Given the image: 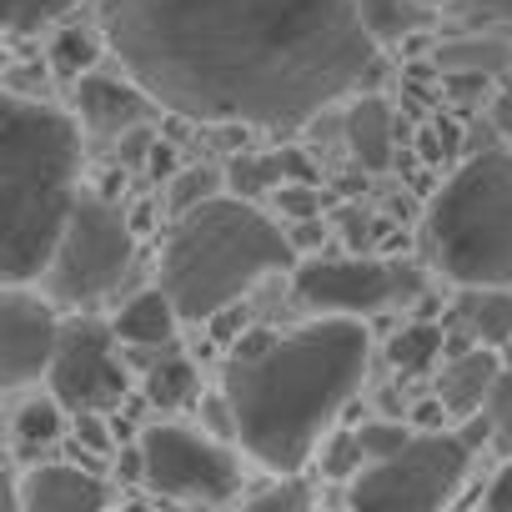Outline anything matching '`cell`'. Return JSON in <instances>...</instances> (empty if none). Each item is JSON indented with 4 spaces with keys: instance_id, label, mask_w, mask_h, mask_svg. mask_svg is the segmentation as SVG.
<instances>
[{
    "instance_id": "6da1fadb",
    "label": "cell",
    "mask_w": 512,
    "mask_h": 512,
    "mask_svg": "<svg viewBox=\"0 0 512 512\" xmlns=\"http://www.w3.org/2000/svg\"><path fill=\"white\" fill-rule=\"evenodd\" d=\"M116 61L201 126H302L382 81L362 0H101Z\"/></svg>"
},
{
    "instance_id": "7a4b0ae2",
    "label": "cell",
    "mask_w": 512,
    "mask_h": 512,
    "mask_svg": "<svg viewBox=\"0 0 512 512\" xmlns=\"http://www.w3.org/2000/svg\"><path fill=\"white\" fill-rule=\"evenodd\" d=\"M367 352V327L342 312L297 332H246L221 377L241 447L277 477H297L362 387Z\"/></svg>"
},
{
    "instance_id": "3957f363",
    "label": "cell",
    "mask_w": 512,
    "mask_h": 512,
    "mask_svg": "<svg viewBox=\"0 0 512 512\" xmlns=\"http://www.w3.org/2000/svg\"><path fill=\"white\" fill-rule=\"evenodd\" d=\"M76 166H81L76 121L21 91H6V121H0V186H6L0 272H6V282L46 277L81 191Z\"/></svg>"
},
{
    "instance_id": "277c9868",
    "label": "cell",
    "mask_w": 512,
    "mask_h": 512,
    "mask_svg": "<svg viewBox=\"0 0 512 512\" xmlns=\"http://www.w3.org/2000/svg\"><path fill=\"white\" fill-rule=\"evenodd\" d=\"M292 231H282L246 196H211L176 216L161 251V287L186 322H211L267 272L297 267Z\"/></svg>"
},
{
    "instance_id": "5b68a950",
    "label": "cell",
    "mask_w": 512,
    "mask_h": 512,
    "mask_svg": "<svg viewBox=\"0 0 512 512\" xmlns=\"http://www.w3.org/2000/svg\"><path fill=\"white\" fill-rule=\"evenodd\" d=\"M427 256L457 287H512V151H477L432 196Z\"/></svg>"
},
{
    "instance_id": "8992f818",
    "label": "cell",
    "mask_w": 512,
    "mask_h": 512,
    "mask_svg": "<svg viewBox=\"0 0 512 512\" xmlns=\"http://www.w3.org/2000/svg\"><path fill=\"white\" fill-rule=\"evenodd\" d=\"M131 262H136V241H131L126 216L101 191L81 186L71 221L56 241V256L46 267V292L66 307L101 302L106 292H116L131 277Z\"/></svg>"
},
{
    "instance_id": "52a82bcc",
    "label": "cell",
    "mask_w": 512,
    "mask_h": 512,
    "mask_svg": "<svg viewBox=\"0 0 512 512\" xmlns=\"http://www.w3.org/2000/svg\"><path fill=\"white\" fill-rule=\"evenodd\" d=\"M472 442L452 432H412L407 447H397L382 462H367L352 477L357 507H442L467 477Z\"/></svg>"
},
{
    "instance_id": "ba28073f",
    "label": "cell",
    "mask_w": 512,
    "mask_h": 512,
    "mask_svg": "<svg viewBox=\"0 0 512 512\" xmlns=\"http://www.w3.org/2000/svg\"><path fill=\"white\" fill-rule=\"evenodd\" d=\"M292 287L317 312L362 317V312H382L392 302H412L422 292V277L407 262H382V256H322L317 251L307 262H297Z\"/></svg>"
},
{
    "instance_id": "9c48e42d",
    "label": "cell",
    "mask_w": 512,
    "mask_h": 512,
    "mask_svg": "<svg viewBox=\"0 0 512 512\" xmlns=\"http://www.w3.org/2000/svg\"><path fill=\"white\" fill-rule=\"evenodd\" d=\"M141 457H146V482L161 497L226 502L241 487V462L221 442H211V437H201V432H191L181 422L146 427L141 432Z\"/></svg>"
},
{
    "instance_id": "30bf717a",
    "label": "cell",
    "mask_w": 512,
    "mask_h": 512,
    "mask_svg": "<svg viewBox=\"0 0 512 512\" xmlns=\"http://www.w3.org/2000/svg\"><path fill=\"white\" fill-rule=\"evenodd\" d=\"M116 327L76 317L61 332L56 362H51V392L71 412H111L126 397V367L116 362Z\"/></svg>"
},
{
    "instance_id": "8fae6325",
    "label": "cell",
    "mask_w": 512,
    "mask_h": 512,
    "mask_svg": "<svg viewBox=\"0 0 512 512\" xmlns=\"http://www.w3.org/2000/svg\"><path fill=\"white\" fill-rule=\"evenodd\" d=\"M61 317H56V297L31 292V282H6L0 297V382L11 392L36 382L41 372H51L56 347H61Z\"/></svg>"
},
{
    "instance_id": "7c38bea8",
    "label": "cell",
    "mask_w": 512,
    "mask_h": 512,
    "mask_svg": "<svg viewBox=\"0 0 512 512\" xmlns=\"http://www.w3.org/2000/svg\"><path fill=\"white\" fill-rule=\"evenodd\" d=\"M151 91L136 81V86H126V81H111V76H81V86H76V111H81V126L91 131V136H106V141H116V136H126L131 126H146L151 121Z\"/></svg>"
},
{
    "instance_id": "4fadbf2b",
    "label": "cell",
    "mask_w": 512,
    "mask_h": 512,
    "mask_svg": "<svg viewBox=\"0 0 512 512\" xmlns=\"http://www.w3.org/2000/svg\"><path fill=\"white\" fill-rule=\"evenodd\" d=\"M16 502L26 512H91V507H106L111 502V487L96 472H86V467L51 462V467L26 472Z\"/></svg>"
},
{
    "instance_id": "5bb4252c",
    "label": "cell",
    "mask_w": 512,
    "mask_h": 512,
    "mask_svg": "<svg viewBox=\"0 0 512 512\" xmlns=\"http://www.w3.org/2000/svg\"><path fill=\"white\" fill-rule=\"evenodd\" d=\"M502 377V362H497V352L492 347H482V342H472V352H457L447 367H442V382H437V397L447 402V412L452 417H472V412H482L487 407V397H492V382Z\"/></svg>"
},
{
    "instance_id": "9a60e30c",
    "label": "cell",
    "mask_w": 512,
    "mask_h": 512,
    "mask_svg": "<svg viewBox=\"0 0 512 512\" xmlns=\"http://www.w3.org/2000/svg\"><path fill=\"white\" fill-rule=\"evenodd\" d=\"M342 136H347V146H352L362 171H387L392 166V111H387L382 96L357 91L352 106H347Z\"/></svg>"
},
{
    "instance_id": "2e32d148",
    "label": "cell",
    "mask_w": 512,
    "mask_h": 512,
    "mask_svg": "<svg viewBox=\"0 0 512 512\" xmlns=\"http://www.w3.org/2000/svg\"><path fill=\"white\" fill-rule=\"evenodd\" d=\"M176 322H186L181 307L171 302L166 287H156V292H136V297L116 312L111 327H116V337L131 342V347H171V342H176Z\"/></svg>"
},
{
    "instance_id": "e0dca14e",
    "label": "cell",
    "mask_w": 512,
    "mask_h": 512,
    "mask_svg": "<svg viewBox=\"0 0 512 512\" xmlns=\"http://www.w3.org/2000/svg\"><path fill=\"white\" fill-rule=\"evenodd\" d=\"M452 312H457V327L467 332V342L512 347V292L507 287H462Z\"/></svg>"
},
{
    "instance_id": "ac0fdd59",
    "label": "cell",
    "mask_w": 512,
    "mask_h": 512,
    "mask_svg": "<svg viewBox=\"0 0 512 512\" xmlns=\"http://www.w3.org/2000/svg\"><path fill=\"white\" fill-rule=\"evenodd\" d=\"M66 402L51 392V397H31V402H21V412H16V447L21 452H41V447H51V442H61V432H66Z\"/></svg>"
},
{
    "instance_id": "d6986e66",
    "label": "cell",
    "mask_w": 512,
    "mask_h": 512,
    "mask_svg": "<svg viewBox=\"0 0 512 512\" xmlns=\"http://www.w3.org/2000/svg\"><path fill=\"white\" fill-rule=\"evenodd\" d=\"M437 66H442V71H482V76H497V71L512 66V46L497 41V36L452 41V46H437Z\"/></svg>"
},
{
    "instance_id": "ffe728a7",
    "label": "cell",
    "mask_w": 512,
    "mask_h": 512,
    "mask_svg": "<svg viewBox=\"0 0 512 512\" xmlns=\"http://www.w3.org/2000/svg\"><path fill=\"white\" fill-rule=\"evenodd\" d=\"M146 397L161 407V412H176L196 397V367L186 357H161L151 372H146Z\"/></svg>"
},
{
    "instance_id": "44dd1931",
    "label": "cell",
    "mask_w": 512,
    "mask_h": 512,
    "mask_svg": "<svg viewBox=\"0 0 512 512\" xmlns=\"http://www.w3.org/2000/svg\"><path fill=\"white\" fill-rule=\"evenodd\" d=\"M437 357H442V327H432V322H412V327H402L397 342H392V367H397L402 377L427 372Z\"/></svg>"
},
{
    "instance_id": "7402d4cb",
    "label": "cell",
    "mask_w": 512,
    "mask_h": 512,
    "mask_svg": "<svg viewBox=\"0 0 512 512\" xmlns=\"http://www.w3.org/2000/svg\"><path fill=\"white\" fill-rule=\"evenodd\" d=\"M422 11H427L422 0H362V16H367V26H372V36H377L382 46L407 41V36L417 31Z\"/></svg>"
},
{
    "instance_id": "603a6c76",
    "label": "cell",
    "mask_w": 512,
    "mask_h": 512,
    "mask_svg": "<svg viewBox=\"0 0 512 512\" xmlns=\"http://www.w3.org/2000/svg\"><path fill=\"white\" fill-rule=\"evenodd\" d=\"M226 186L236 196H272L282 186V161L277 156H256V151H236L231 166H226Z\"/></svg>"
},
{
    "instance_id": "cb8c5ba5",
    "label": "cell",
    "mask_w": 512,
    "mask_h": 512,
    "mask_svg": "<svg viewBox=\"0 0 512 512\" xmlns=\"http://www.w3.org/2000/svg\"><path fill=\"white\" fill-rule=\"evenodd\" d=\"M221 181H226V176H221V171H211V166H191V171H176V176L166 181V206H171V211L181 216V211H191V206L211 201Z\"/></svg>"
},
{
    "instance_id": "d4e9b609",
    "label": "cell",
    "mask_w": 512,
    "mask_h": 512,
    "mask_svg": "<svg viewBox=\"0 0 512 512\" xmlns=\"http://www.w3.org/2000/svg\"><path fill=\"white\" fill-rule=\"evenodd\" d=\"M96 61H101V41L91 36V31H61L56 36V51H51V66L61 71V76H86V71H96Z\"/></svg>"
},
{
    "instance_id": "484cf974",
    "label": "cell",
    "mask_w": 512,
    "mask_h": 512,
    "mask_svg": "<svg viewBox=\"0 0 512 512\" xmlns=\"http://www.w3.org/2000/svg\"><path fill=\"white\" fill-rule=\"evenodd\" d=\"M71 6H81V0H6V31L11 36H36L41 26L61 21Z\"/></svg>"
},
{
    "instance_id": "4316f807",
    "label": "cell",
    "mask_w": 512,
    "mask_h": 512,
    "mask_svg": "<svg viewBox=\"0 0 512 512\" xmlns=\"http://www.w3.org/2000/svg\"><path fill=\"white\" fill-rule=\"evenodd\" d=\"M357 442H362V457L367 462H382V457H392L397 447L412 442V427L407 422H392V417H377V422L357 427Z\"/></svg>"
},
{
    "instance_id": "83f0119b",
    "label": "cell",
    "mask_w": 512,
    "mask_h": 512,
    "mask_svg": "<svg viewBox=\"0 0 512 512\" xmlns=\"http://www.w3.org/2000/svg\"><path fill=\"white\" fill-rule=\"evenodd\" d=\"M487 422H492V447L512 452V367H502V377L492 382V397H487Z\"/></svg>"
},
{
    "instance_id": "f1b7e54d",
    "label": "cell",
    "mask_w": 512,
    "mask_h": 512,
    "mask_svg": "<svg viewBox=\"0 0 512 512\" xmlns=\"http://www.w3.org/2000/svg\"><path fill=\"white\" fill-rule=\"evenodd\" d=\"M362 442H357V432H337L332 437V447L322 452V472H332V477H357L362 472Z\"/></svg>"
},
{
    "instance_id": "f546056e",
    "label": "cell",
    "mask_w": 512,
    "mask_h": 512,
    "mask_svg": "<svg viewBox=\"0 0 512 512\" xmlns=\"http://www.w3.org/2000/svg\"><path fill=\"white\" fill-rule=\"evenodd\" d=\"M272 201H277L282 216H292V221L322 211V191H312V181H282V186L272 191Z\"/></svg>"
},
{
    "instance_id": "4dcf8cb0",
    "label": "cell",
    "mask_w": 512,
    "mask_h": 512,
    "mask_svg": "<svg viewBox=\"0 0 512 512\" xmlns=\"http://www.w3.org/2000/svg\"><path fill=\"white\" fill-rule=\"evenodd\" d=\"M91 452H111V427H106V412H76V457L86 462Z\"/></svg>"
},
{
    "instance_id": "1f68e13d",
    "label": "cell",
    "mask_w": 512,
    "mask_h": 512,
    "mask_svg": "<svg viewBox=\"0 0 512 512\" xmlns=\"http://www.w3.org/2000/svg\"><path fill=\"white\" fill-rule=\"evenodd\" d=\"M151 146H156L151 121H146V126H131L126 136H116V156H121V166H146V161H151Z\"/></svg>"
},
{
    "instance_id": "d6a6232c",
    "label": "cell",
    "mask_w": 512,
    "mask_h": 512,
    "mask_svg": "<svg viewBox=\"0 0 512 512\" xmlns=\"http://www.w3.org/2000/svg\"><path fill=\"white\" fill-rule=\"evenodd\" d=\"M307 502H312V492L302 482H272L262 492H251V507H307Z\"/></svg>"
},
{
    "instance_id": "836d02e7",
    "label": "cell",
    "mask_w": 512,
    "mask_h": 512,
    "mask_svg": "<svg viewBox=\"0 0 512 512\" xmlns=\"http://www.w3.org/2000/svg\"><path fill=\"white\" fill-rule=\"evenodd\" d=\"M482 507H492V512H512V462L497 467V477H492L487 492H482Z\"/></svg>"
},
{
    "instance_id": "e575fe53",
    "label": "cell",
    "mask_w": 512,
    "mask_h": 512,
    "mask_svg": "<svg viewBox=\"0 0 512 512\" xmlns=\"http://www.w3.org/2000/svg\"><path fill=\"white\" fill-rule=\"evenodd\" d=\"M322 236H327V226H322L317 216H302V221H297V231H292V246H297V251H317V246H322Z\"/></svg>"
},
{
    "instance_id": "d590c367",
    "label": "cell",
    "mask_w": 512,
    "mask_h": 512,
    "mask_svg": "<svg viewBox=\"0 0 512 512\" xmlns=\"http://www.w3.org/2000/svg\"><path fill=\"white\" fill-rule=\"evenodd\" d=\"M146 166H151V176H166V181H171V176H176V146L156 136V146H151V161H146Z\"/></svg>"
},
{
    "instance_id": "8d00e7d4",
    "label": "cell",
    "mask_w": 512,
    "mask_h": 512,
    "mask_svg": "<svg viewBox=\"0 0 512 512\" xmlns=\"http://www.w3.org/2000/svg\"><path fill=\"white\" fill-rule=\"evenodd\" d=\"M277 161H282V181H312V161L302 151H277Z\"/></svg>"
},
{
    "instance_id": "74e56055",
    "label": "cell",
    "mask_w": 512,
    "mask_h": 512,
    "mask_svg": "<svg viewBox=\"0 0 512 512\" xmlns=\"http://www.w3.org/2000/svg\"><path fill=\"white\" fill-rule=\"evenodd\" d=\"M492 111H497V116H492V121H497V131H507V136H512V96H502Z\"/></svg>"
},
{
    "instance_id": "f35d334b",
    "label": "cell",
    "mask_w": 512,
    "mask_h": 512,
    "mask_svg": "<svg viewBox=\"0 0 512 512\" xmlns=\"http://www.w3.org/2000/svg\"><path fill=\"white\" fill-rule=\"evenodd\" d=\"M422 6H427V11H432V6H447V0H422Z\"/></svg>"
}]
</instances>
